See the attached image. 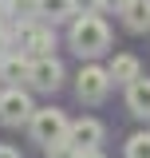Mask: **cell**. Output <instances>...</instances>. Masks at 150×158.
Listing matches in <instances>:
<instances>
[{
    "label": "cell",
    "mask_w": 150,
    "mask_h": 158,
    "mask_svg": "<svg viewBox=\"0 0 150 158\" xmlns=\"http://www.w3.org/2000/svg\"><path fill=\"white\" fill-rule=\"evenodd\" d=\"M59 79H63V67H59V59H56V56H40V59H32L28 83H32L36 91H56Z\"/></svg>",
    "instance_id": "5"
},
{
    "label": "cell",
    "mask_w": 150,
    "mask_h": 158,
    "mask_svg": "<svg viewBox=\"0 0 150 158\" xmlns=\"http://www.w3.org/2000/svg\"><path fill=\"white\" fill-rule=\"evenodd\" d=\"M127 107H131V115L150 118V79H134L127 87Z\"/></svg>",
    "instance_id": "9"
},
{
    "label": "cell",
    "mask_w": 150,
    "mask_h": 158,
    "mask_svg": "<svg viewBox=\"0 0 150 158\" xmlns=\"http://www.w3.org/2000/svg\"><path fill=\"white\" fill-rule=\"evenodd\" d=\"M40 16H48L52 24L75 16V0H40Z\"/></svg>",
    "instance_id": "12"
},
{
    "label": "cell",
    "mask_w": 150,
    "mask_h": 158,
    "mask_svg": "<svg viewBox=\"0 0 150 158\" xmlns=\"http://www.w3.org/2000/svg\"><path fill=\"white\" fill-rule=\"evenodd\" d=\"M75 150H99V142H103V123L99 118H79L71 123V135H67Z\"/></svg>",
    "instance_id": "7"
},
{
    "label": "cell",
    "mask_w": 150,
    "mask_h": 158,
    "mask_svg": "<svg viewBox=\"0 0 150 158\" xmlns=\"http://www.w3.org/2000/svg\"><path fill=\"white\" fill-rule=\"evenodd\" d=\"M32 115H36V107H32L28 91H20V87H8V91H0V123H4V127L32 123Z\"/></svg>",
    "instance_id": "3"
},
{
    "label": "cell",
    "mask_w": 150,
    "mask_h": 158,
    "mask_svg": "<svg viewBox=\"0 0 150 158\" xmlns=\"http://www.w3.org/2000/svg\"><path fill=\"white\" fill-rule=\"evenodd\" d=\"M28 127H32V138H36L44 150H56L59 142H67V135H71V123H67V115H63V111H56V107H44V111H36Z\"/></svg>",
    "instance_id": "2"
},
{
    "label": "cell",
    "mask_w": 150,
    "mask_h": 158,
    "mask_svg": "<svg viewBox=\"0 0 150 158\" xmlns=\"http://www.w3.org/2000/svg\"><path fill=\"white\" fill-rule=\"evenodd\" d=\"M75 158H103V154H99V150H79Z\"/></svg>",
    "instance_id": "18"
},
{
    "label": "cell",
    "mask_w": 150,
    "mask_h": 158,
    "mask_svg": "<svg viewBox=\"0 0 150 158\" xmlns=\"http://www.w3.org/2000/svg\"><path fill=\"white\" fill-rule=\"evenodd\" d=\"M8 8H12L16 16H24V20H36L40 16V0H8Z\"/></svg>",
    "instance_id": "14"
},
{
    "label": "cell",
    "mask_w": 150,
    "mask_h": 158,
    "mask_svg": "<svg viewBox=\"0 0 150 158\" xmlns=\"http://www.w3.org/2000/svg\"><path fill=\"white\" fill-rule=\"evenodd\" d=\"M28 71H32V63H28L24 56H4L0 59V79L12 83V87H16L20 79H28Z\"/></svg>",
    "instance_id": "11"
},
{
    "label": "cell",
    "mask_w": 150,
    "mask_h": 158,
    "mask_svg": "<svg viewBox=\"0 0 150 158\" xmlns=\"http://www.w3.org/2000/svg\"><path fill=\"white\" fill-rule=\"evenodd\" d=\"M99 4H103V8H107V12H123V8H127V4H131V0H99Z\"/></svg>",
    "instance_id": "15"
},
{
    "label": "cell",
    "mask_w": 150,
    "mask_h": 158,
    "mask_svg": "<svg viewBox=\"0 0 150 158\" xmlns=\"http://www.w3.org/2000/svg\"><path fill=\"white\" fill-rule=\"evenodd\" d=\"M8 48H12V36H8V32H4V28H0V59L8 56Z\"/></svg>",
    "instance_id": "16"
},
{
    "label": "cell",
    "mask_w": 150,
    "mask_h": 158,
    "mask_svg": "<svg viewBox=\"0 0 150 158\" xmlns=\"http://www.w3.org/2000/svg\"><path fill=\"white\" fill-rule=\"evenodd\" d=\"M123 24L131 32H150V0H131L123 8Z\"/></svg>",
    "instance_id": "10"
},
{
    "label": "cell",
    "mask_w": 150,
    "mask_h": 158,
    "mask_svg": "<svg viewBox=\"0 0 150 158\" xmlns=\"http://www.w3.org/2000/svg\"><path fill=\"white\" fill-rule=\"evenodd\" d=\"M107 71H111L115 83H127V87H131L134 79H142V63L134 56H115L111 63H107Z\"/></svg>",
    "instance_id": "8"
},
{
    "label": "cell",
    "mask_w": 150,
    "mask_h": 158,
    "mask_svg": "<svg viewBox=\"0 0 150 158\" xmlns=\"http://www.w3.org/2000/svg\"><path fill=\"white\" fill-rule=\"evenodd\" d=\"M127 158H150V135H131L127 138Z\"/></svg>",
    "instance_id": "13"
},
{
    "label": "cell",
    "mask_w": 150,
    "mask_h": 158,
    "mask_svg": "<svg viewBox=\"0 0 150 158\" xmlns=\"http://www.w3.org/2000/svg\"><path fill=\"white\" fill-rule=\"evenodd\" d=\"M16 44L24 52H36V56H52V48H56V36H52V28H40L32 20H24V28L16 32Z\"/></svg>",
    "instance_id": "6"
},
{
    "label": "cell",
    "mask_w": 150,
    "mask_h": 158,
    "mask_svg": "<svg viewBox=\"0 0 150 158\" xmlns=\"http://www.w3.org/2000/svg\"><path fill=\"white\" fill-rule=\"evenodd\" d=\"M71 48L79 56H103L107 48H111V28H107V20L103 16H91V12H83V16L71 20Z\"/></svg>",
    "instance_id": "1"
},
{
    "label": "cell",
    "mask_w": 150,
    "mask_h": 158,
    "mask_svg": "<svg viewBox=\"0 0 150 158\" xmlns=\"http://www.w3.org/2000/svg\"><path fill=\"white\" fill-rule=\"evenodd\" d=\"M0 158H20V150H12V146H0Z\"/></svg>",
    "instance_id": "17"
},
{
    "label": "cell",
    "mask_w": 150,
    "mask_h": 158,
    "mask_svg": "<svg viewBox=\"0 0 150 158\" xmlns=\"http://www.w3.org/2000/svg\"><path fill=\"white\" fill-rule=\"evenodd\" d=\"M111 71L107 67H95V63H87L83 71H79V83H75V95L83 99V103H103L107 99V91H111Z\"/></svg>",
    "instance_id": "4"
}]
</instances>
